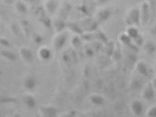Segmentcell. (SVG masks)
I'll return each mask as SVG.
<instances>
[{
    "label": "cell",
    "instance_id": "obj_1",
    "mask_svg": "<svg viewBox=\"0 0 156 117\" xmlns=\"http://www.w3.org/2000/svg\"><path fill=\"white\" fill-rule=\"evenodd\" d=\"M127 21L130 25L139 26L141 24L140 10L137 8L131 10L127 17Z\"/></svg>",
    "mask_w": 156,
    "mask_h": 117
},
{
    "label": "cell",
    "instance_id": "obj_2",
    "mask_svg": "<svg viewBox=\"0 0 156 117\" xmlns=\"http://www.w3.org/2000/svg\"><path fill=\"white\" fill-rule=\"evenodd\" d=\"M140 11L141 23L142 25H145L149 21L150 16L149 5L147 2H144L142 5L141 9Z\"/></svg>",
    "mask_w": 156,
    "mask_h": 117
},
{
    "label": "cell",
    "instance_id": "obj_3",
    "mask_svg": "<svg viewBox=\"0 0 156 117\" xmlns=\"http://www.w3.org/2000/svg\"><path fill=\"white\" fill-rule=\"evenodd\" d=\"M142 96L143 98L146 101L153 100L155 97V88L152 83H149L144 88Z\"/></svg>",
    "mask_w": 156,
    "mask_h": 117
},
{
    "label": "cell",
    "instance_id": "obj_4",
    "mask_svg": "<svg viewBox=\"0 0 156 117\" xmlns=\"http://www.w3.org/2000/svg\"><path fill=\"white\" fill-rule=\"evenodd\" d=\"M131 109L134 114L137 116H141L144 110L143 103L139 100H135L132 102Z\"/></svg>",
    "mask_w": 156,
    "mask_h": 117
},
{
    "label": "cell",
    "instance_id": "obj_5",
    "mask_svg": "<svg viewBox=\"0 0 156 117\" xmlns=\"http://www.w3.org/2000/svg\"><path fill=\"white\" fill-rule=\"evenodd\" d=\"M136 69L140 74L144 76H148L150 73L149 69L147 64L143 62H140L137 64Z\"/></svg>",
    "mask_w": 156,
    "mask_h": 117
},
{
    "label": "cell",
    "instance_id": "obj_6",
    "mask_svg": "<svg viewBox=\"0 0 156 117\" xmlns=\"http://www.w3.org/2000/svg\"><path fill=\"white\" fill-rule=\"evenodd\" d=\"M20 53L22 58L26 61L30 62L33 59L32 52L27 49L23 48L20 50Z\"/></svg>",
    "mask_w": 156,
    "mask_h": 117
},
{
    "label": "cell",
    "instance_id": "obj_7",
    "mask_svg": "<svg viewBox=\"0 0 156 117\" xmlns=\"http://www.w3.org/2000/svg\"><path fill=\"white\" fill-rule=\"evenodd\" d=\"M146 52L149 54L152 55L156 52V44L153 42L149 41L144 45Z\"/></svg>",
    "mask_w": 156,
    "mask_h": 117
},
{
    "label": "cell",
    "instance_id": "obj_8",
    "mask_svg": "<svg viewBox=\"0 0 156 117\" xmlns=\"http://www.w3.org/2000/svg\"><path fill=\"white\" fill-rule=\"evenodd\" d=\"M25 105L28 107V108L32 109L34 108L36 105V101L35 99L32 96H27L25 98L24 100Z\"/></svg>",
    "mask_w": 156,
    "mask_h": 117
},
{
    "label": "cell",
    "instance_id": "obj_9",
    "mask_svg": "<svg viewBox=\"0 0 156 117\" xmlns=\"http://www.w3.org/2000/svg\"><path fill=\"white\" fill-rule=\"evenodd\" d=\"M2 55L11 61H15L16 60V57L15 54L10 51H4L1 53Z\"/></svg>",
    "mask_w": 156,
    "mask_h": 117
},
{
    "label": "cell",
    "instance_id": "obj_10",
    "mask_svg": "<svg viewBox=\"0 0 156 117\" xmlns=\"http://www.w3.org/2000/svg\"><path fill=\"white\" fill-rule=\"evenodd\" d=\"M144 81L141 79H136L134 80L132 84L133 89L138 90L143 87Z\"/></svg>",
    "mask_w": 156,
    "mask_h": 117
},
{
    "label": "cell",
    "instance_id": "obj_11",
    "mask_svg": "<svg viewBox=\"0 0 156 117\" xmlns=\"http://www.w3.org/2000/svg\"><path fill=\"white\" fill-rule=\"evenodd\" d=\"M127 35L131 39H134L139 35V32L136 28L134 27H131L128 29L127 31Z\"/></svg>",
    "mask_w": 156,
    "mask_h": 117
},
{
    "label": "cell",
    "instance_id": "obj_12",
    "mask_svg": "<svg viewBox=\"0 0 156 117\" xmlns=\"http://www.w3.org/2000/svg\"><path fill=\"white\" fill-rule=\"evenodd\" d=\"M35 86V81L34 79L29 78L27 79L25 82V87L28 89H32Z\"/></svg>",
    "mask_w": 156,
    "mask_h": 117
},
{
    "label": "cell",
    "instance_id": "obj_13",
    "mask_svg": "<svg viewBox=\"0 0 156 117\" xmlns=\"http://www.w3.org/2000/svg\"><path fill=\"white\" fill-rule=\"evenodd\" d=\"M16 101V99L14 98H12V97H0V104H7L8 103H15Z\"/></svg>",
    "mask_w": 156,
    "mask_h": 117
},
{
    "label": "cell",
    "instance_id": "obj_14",
    "mask_svg": "<svg viewBox=\"0 0 156 117\" xmlns=\"http://www.w3.org/2000/svg\"><path fill=\"white\" fill-rule=\"evenodd\" d=\"M134 40L135 45L138 47H141L144 45V39L143 36L139 34L135 38L133 39Z\"/></svg>",
    "mask_w": 156,
    "mask_h": 117
},
{
    "label": "cell",
    "instance_id": "obj_15",
    "mask_svg": "<svg viewBox=\"0 0 156 117\" xmlns=\"http://www.w3.org/2000/svg\"><path fill=\"white\" fill-rule=\"evenodd\" d=\"M40 55L41 57L43 59H47L50 57V53L48 50L43 48L40 51Z\"/></svg>",
    "mask_w": 156,
    "mask_h": 117
},
{
    "label": "cell",
    "instance_id": "obj_16",
    "mask_svg": "<svg viewBox=\"0 0 156 117\" xmlns=\"http://www.w3.org/2000/svg\"><path fill=\"white\" fill-rule=\"evenodd\" d=\"M147 116L149 117H156V106H153L148 110Z\"/></svg>",
    "mask_w": 156,
    "mask_h": 117
},
{
    "label": "cell",
    "instance_id": "obj_17",
    "mask_svg": "<svg viewBox=\"0 0 156 117\" xmlns=\"http://www.w3.org/2000/svg\"><path fill=\"white\" fill-rule=\"evenodd\" d=\"M0 44L4 46H9V43L8 40L5 39H0Z\"/></svg>",
    "mask_w": 156,
    "mask_h": 117
},
{
    "label": "cell",
    "instance_id": "obj_18",
    "mask_svg": "<svg viewBox=\"0 0 156 117\" xmlns=\"http://www.w3.org/2000/svg\"><path fill=\"white\" fill-rule=\"evenodd\" d=\"M150 33L153 35H156V24L151 28Z\"/></svg>",
    "mask_w": 156,
    "mask_h": 117
},
{
    "label": "cell",
    "instance_id": "obj_19",
    "mask_svg": "<svg viewBox=\"0 0 156 117\" xmlns=\"http://www.w3.org/2000/svg\"><path fill=\"white\" fill-rule=\"evenodd\" d=\"M152 84L154 88L156 89V77H155V79H154Z\"/></svg>",
    "mask_w": 156,
    "mask_h": 117
},
{
    "label": "cell",
    "instance_id": "obj_20",
    "mask_svg": "<svg viewBox=\"0 0 156 117\" xmlns=\"http://www.w3.org/2000/svg\"><path fill=\"white\" fill-rule=\"evenodd\" d=\"M135 1H142V0H135Z\"/></svg>",
    "mask_w": 156,
    "mask_h": 117
}]
</instances>
